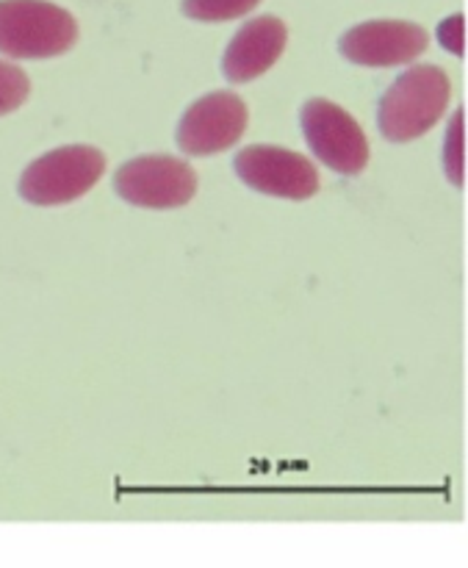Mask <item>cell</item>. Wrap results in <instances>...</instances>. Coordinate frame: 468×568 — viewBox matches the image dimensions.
<instances>
[{
  "mask_svg": "<svg viewBox=\"0 0 468 568\" xmlns=\"http://www.w3.org/2000/svg\"><path fill=\"white\" fill-rule=\"evenodd\" d=\"M464 133H466V114L464 109L452 116L447 131V144H444V166H447V178L455 186L466 183V161H464Z\"/></svg>",
  "mask_w": 468,
  "mask_h": 568,
  "instance_id": "obj_12",
  "label": "cell"
},
{
  "mask_svg": "<svg viewBox=\"0 0 468 568\" xmlns=\"http://www.w3.org/2000/svg\"><path fill=\"white\" fill-rule=\"evenodd\" d=\"M114 189L125 203L139 209L170 211L192 203L197 175L186 161L172 155H142L116 170Z\"/></svg>",
  "mask_w": 468,
  "mask_h": 568,
  "instance_id": "obj_5",
  "label": "cell"
},
{
  "mask_svg": "<svg viewBox=\"0 0 468 568\" xmlns=\"http://www.w3.org/2000/svg\"><path fill=\"white\" fill-rule=\"evenodd\" d=\"M105 155L89 144L44 153L20 178V197L31 205H64L83 197L103 178Z\"/></svg>",
  "mask_w": 468,
  "mask_h": 568,
  "instance_id": "obj_3",
  "label": "cell"
},
{
  "mask_svg": "<svg viewBox=\"0 0 468 568\" xmlns=\"http://www.w3.org/2000/svg\"><path fill=\"white\" fill-rule=\"evenodd\" d=\"M449 98H452V83L441 67H410L383 94L380 111H377L380 133L394 144L425 136L444 116Z\"/></svg>",
  "mask_w": 468,
  "mask_h": 568,
  "instance_id": "obj_1",
  "label": "cell"
},
{
  "mask_svg": "<svg viewBox=\"0 0 468 568\" xmlns=\"http://www.w3.org/2000/svg\"><path fill=\"white\" fill-rule=\"evenodd\" d=\"M28 92H31V81L26 72L11 61L0 59V116L20 109L28 100Z\"/></svg>",
  "mask_w": 468,
  "mask_h": 568,
  "instance_id": "obj_11",
  "label": "cell"
},
{
  "mask_svg": "<svg viewBox=\"0 0 468 568\" xmlns=\"http://www.w3.org/2000/svg\"><path fill=\"white\" fill-rule=\"evenodd\" d=\"M78 42V22L48 0H0V53L6 59H55Z\"/></svg>",
  "mask_w": 468,
  "mask_h": 568,
  "instance_id": "obj_2",
  "label": "cell"
},
{
  "mask_svg": "<svg viewBox=\"0 0 468 568\" xmlns=\"http://www.w3.org/2000/svg\"><path fill=\"white\" fill-rule=\"evenodd\" d=\"M438 39H441V44L449 53L466 55V17L455 14L444 20L441 28H438Z\"/></svg>",
  "mask_w": 468,
  "mask_h": 568,
  "instance_id": "obj_13",
  "label": "cell"
},
{
  "mask_svg": "<svg viewBox=\"0 0 468 568\" xmlns=\"http://www.w3.org/2000/svg\"><path fill=\"white\" fill-rule=\"evenodd\" d=\"M303 133L316 159L338 175H360L369 164V142L364 128L342 105L314 98L303 105Z\"/></svg>",
  "mask_w": 468,
  "mask_h": 568,
  "instance_id": "obj_4",
  "label": "cell"
},
{
  "mask_svg": "<svg viewBox=\"0 0 468 568\" xmlns=\"http://www.w3.org/2000/svg\"><path fill=\"white\" fill-rule=\"evenodd\" d=\"M247 105L233 92H211L186 109L177 125V148L186 155H216L231 150L247 131Z\"/></svg>",
  "mask_w": 468,
  "mask_h": 568,
  "instance_id": "obj_6",
  "label": "cell"
},
{
  "mask_svg": "<svg viewBox=\"0 0 468 568\" xmlns=\"http://www.w3.org/2000/svg\"><path fill=\"white\" fill-rule=\"evenodd\" d=\"M261 0H183V14L200 22H225L255 11Z\"/></svg>",
  "mask_w": 468,
  "mask_h": 568,
  "instance_id": "obj_10",
  "label": "cell"
},
{
  "mask_svg": "<svg viewBox=\"0 0 468 568\" xmlns=\"http://www.w3.org/2000/svg\"><path fill=\"white\" fill-rule=\"evenodd\" d=\"M430 44V33L416 22L372 20L349 28L338 48L342 55L360 67H399L419 59Z\"/></svg>",
  "mask_w": 468,
  "mask_h": 568,
  "instance_id": "obj_8",
  "label": "cell"
},
{
  "mask_svg": "<svg viewBox=\"0 0 468 568\" xmlns=\"http://www.w3.org/2000/svg\"><path fill=\"white\" fill-rule=\"evenodd\" d=\"M236 175L250 189L269 197L311 200L319 192V172L305 155L292 150L253 144L236 155Z\"/></svg>",
  "mask_w": 468,
  "mask_h": 568,
  "instance_id": "obj_7",
  "label": "cell"
},
{
  "mask_svg": "<svg viewBox=\"0 0 468 568\" xmlns=\"http://www.w3.org/2000/svg\"><path fill=\"white\" fill-rule=\"evenodd\" d=\"M288 31L277 17H255L238 28L222 59V72L231 83H250L277 64L286 50Z\"/></svg>",
  "mask_w": 468,
  "mask_h": 568,
  "instance_id": "obj_9",
  "label": "cell"
}]
</instances>
